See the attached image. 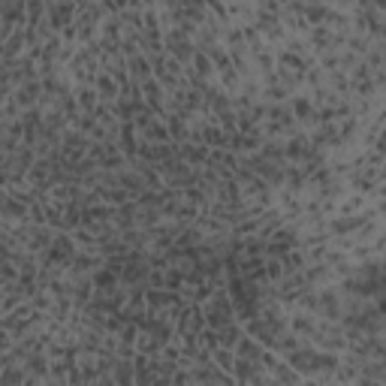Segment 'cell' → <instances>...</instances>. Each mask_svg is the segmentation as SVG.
Listing matches in <instances>:
<instances>
[{"mask_svg":"<svg viewBox=\"0 0 386 386\" xmlns=\"http://www.w3.org/2000/svg\"><path fill=\"white\" fill-rule=\"evenodd\" d=\"M359 223H362V214H359V217H350V221H335L332 229H335V232H350V229H356Z\"/></svg>","mask_w":386,"mask_h":386,"instance_id":"obj_1","label":"cell"},{"mask_svg":"<svg viewBox=\"0 0 386 386\" xmlns=\"http://www.w3.org/2000/svg\"><path fill=\"white\" fill-rule=\"evenodd\" d=\"M293 112L299 115V118H305V115H308V100L305 97H296L293 100Z\"/></svg>","mask_w":386,"mask_h":386,"instance_id":"obj_3","label":"cell"},{"mask_svg":"<svg viewBox=\"0 0 386 386\" xmlns=\"http://www.w3.org/2000/svg\"><path fill=\"white\" fill-rule=\"evenodd\" d=\"M94 284H97V287H112V284H115V275H112V272H97Z\"/></svg>","mask_w":386,"mask_h":386,"instance_id":"obj_2","label":"cell"}]
</instances>
